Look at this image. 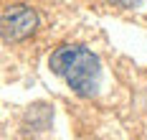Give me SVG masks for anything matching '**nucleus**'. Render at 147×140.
I'll use <instances>...</instances> for the list:
<instances>
[{"label":"nucleus","instance_id":"7ed1b4c3","mask_svg":"<svg viewBox=\"0 0 147 140\" xmlns=\"http://www.w3.org/2000/svg\"><path fill=\"white\" fill-rule=\"evenodd\" d=\"M51 120H53V107L48 105H33L26 112V127H30L33 133H46L51 127Z\"/></svg>","mask_w":147,"mask_h":140},{"label":"nucleus","instance_id":"f257e3e1","mask_svg":"<svg viewBox=\"0 0 147 140\" xmlns=\"http://www.w3.org/2000/svg\"><path fill=\"white\" fill-rule=\"evenodd\" d=\"M48 69L63 79L74 94L84 99L96 97L102 87V61L86 46H79V43L59 46L48 59Z\"/></svg>","mask_w":147,"mask_h":140},{"label":"nucleus","instance_id":"f03ea898","mask_svg":"<svg viewBox=\"0 0 147 140\" xmlns=\"http://www.w3.org/2000/svg\"><path fill=\"white\" fill-rule=\"evenodd\" d=\"M38 28V13L26 3H10L0 13V36L3 43H18L30 38Z\"/></svg>","mask_w":147,"mask_h":140},{"label":"nucleus","instance_id":"20e7f679","mask_svg":"<svg viewBox=\"0 0 147 140\" xmlns=\"http://www.w3.org/2000/svg\"><path fill=\"white\" fill-rule=\"evenodd\" d=\"M107 3H112L117 8H124V10H137V8H142L145 0H107Z\"/></svg>","mask_w":147,"mask_h":140}]
</instances>
